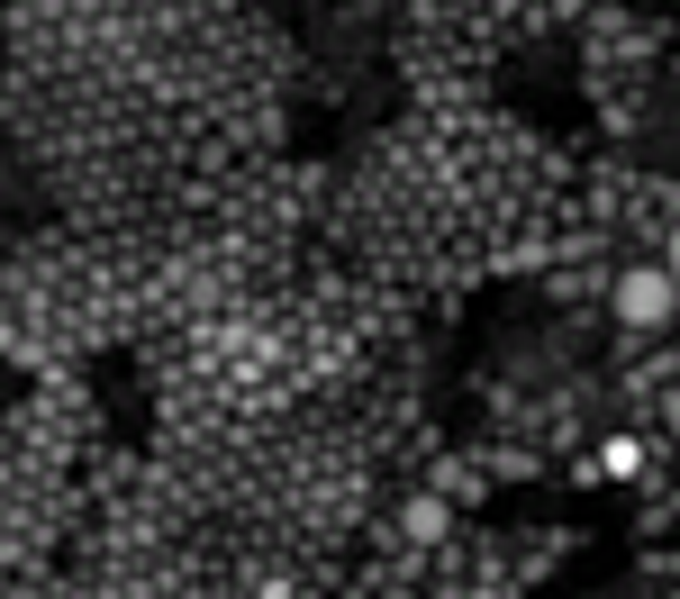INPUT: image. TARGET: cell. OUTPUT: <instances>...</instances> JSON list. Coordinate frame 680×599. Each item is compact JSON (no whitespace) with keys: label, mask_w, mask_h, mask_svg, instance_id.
<instances>
[{"label":"cell","mask_w":680,"mask_h":599,"mask_svg":"<svg viewBox=\"0 0 680 599\" xmlns=\"http://www.w3.org/2000/svg\"><path fill=\"white\" fill-rule=\"evenodd\" d=\"M671 309V272H626L617 282V318L626 328H644V318H663Z\"/></svg>","instance_id":"1"},{"label":"cell","mask_w":680,"mask_h":599,"mask_svg":"<svg viewBox=\"0 0 680 599\" xmlns=\"http://www.w3.org/2000/svg\"><path fill=\"white\" fill-rule=\"evenodd\" d=\"M671 282H680V255H671Z\"/></svg>","instance_id":"2"}]
</instances>
